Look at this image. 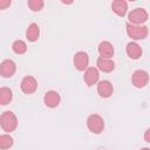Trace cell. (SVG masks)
Wrapping results in <instances>:
<instances>
[{"mask_svg":"<svg viewBox=\"0 0 150 150\" xmlns=\"http://www.w3.org/2000/svg\"><path fill=\"white\" fill-rule=\"evenodd\" d=\"M0 125L1 129L6 132H12L18 127V118L13 111H4L0 116Z\"/></svg>","mask_w":150,"mask_h":150,"instance_id":"1","label":"cell"},{"mask_svg":"<svg viewBox=\"0 0 150 150\" xmlns=\"http://www.w3.org/2000/svg\"><path fill=\"white\" fill-rule=\"evenodd\" d=\"M125 29H127V34L129 38H131L132 40H144L148 36V27L146 26H136V25H131L129 22H127L125 25Z\"/></svg>","mask_w":150,"mask_h":150,"instance_id":"2","label":"cell"},{"mask_svg":"<svg viewBox=\"0 0 150 150\" xmlns=\"http://www.w3.org/2000/svg\"><path fill=\"white\" fill-rule=\"evenodd\" d=\"M87 127L90 132L98 135L104 130V120L97 114H91L87 118Z\"/></svg>","mask_w":150,"mask_h":150,"instance_id":"3","label":"cell"},{"mask_svg":"<svg viewBox=\"0 0 150 150\" xmlns=\"http://www.w3.org/2000/svg\"><path fill=\"white\" fill-rule=\"evenodd\" d=\"M148 12L144 8H135L128 14V20L131 25L142 26L148 20Z\"/></svg>","mask_w":150,"mask_h":150,"instance_id":"4","label":"cell"},{"mask_svg":"<svg viewBox=\"0 0 150 150\" xmlns=\"http://www.w3.org/2000/svg\"><path fill=\"white\" fill-rule=\"evenodd\" d=\"M131 82L136 88H144L149 82V74L143 69H137L131 76Z\"/></svg>","mask_w":150,"mask_h":150,"instance_id":"5","label":"cell"},{"mask_svg":"<svg viewBox=\"0 0 150 150\" xmlns=\"http://www.w3.org/2000/svg\"><path fill=\"white\" fill-rule=\"evenodd\" d=\"M74 66L80 71H86L89 67V56L86 52H77L73 59Z\"/></svg>","mask_w":150,"mask_h":150,"instance_id":"6","label":"cell"},{"mask_svg":"<svg viewBox=\"0 0 150 150\" xmlns=\"http://www.w3.org/2000/svg\"><path fill=\"white\" fill-rule=\"evenodd\" d=\"M20 88H21V90L25 94L30 95V94H33V93L36 91V89H38V81H36V79L34 76H30V75L25 76L21 80Z\"/></svg>","mask_w":150,"mask_h":150,"instance_id":"7","label":"cell"},{"mask_svg":"<svg viewBox=\"0 0 150 150\" xmlns=\"http://www.w3.org/2000/svg\"><path fill=\"white\" fill-rule=\"evenodd\" d=\"M61 102V96L55 90H48L43 96V103L48 108H56Z\"/></svg>","mask_w":150,"mask_h":150,"instance_id":"8","label":"cell"},{"mask_svg":"<svg viewBox=\"0 0 150 150\" xmlns=\"http://www.w3.org/2000/svg\"><path fill=\"white\" fill-rule=\"evenodd\" d=\"M16 71V64L13 60H4L0 64V74L2 77H12Z\"/></svg>","mask_w":150,"mask_h":150,"instance_id":"9","label":"cell"},{"mask_svg":"<svg viewBox=\"0 0 150 150\" xmlns=\"http://www.w3.org/2000/svg\"><path fill=\"white\" fill-rule=\"evenodd\" d=\"M83 80L86 82V84L88 87H91L94 84H96L100 80V71L97 68L95 67H89L86 71H84V75H83Z\"/></svg>","mask_w":150,"mask_h":150,"instance_id":"10","label":"cell"},{"mask_svg":"<svg viewBox=\"0 0 150 150\" xmlns=\"http://www.w3.org/2000/svg\"><path fill=\"white\" fill-rule=\"evenodd\" d=\"M114 93V86L111 84L110 81L108 80H102L97 83V94L103 97V98H108L112 95Z\"/></svg>","mask_w":150,"mask_h":150,"instance_id":"11","label":"cell"},{"mask_svg":"<svg viewBox=\"0 0 150 150\" xmlns=\"http://www.w3.org/2000/svg\"><path fill=\"white\" fill-rule=\"evenodd\" d=\"M98 53H100V57L102 59H111L115 53L112 43L109 41H102L98 45Z\"/></svg>","mask_w":150,"mask_h":150,"instance_id":"12","label":"cell"},{"mask_svg":"<svg viewBox=\"0 0 150 150\" xmlns=\"http://www.w3.org/2000/svg\"><path fill=\"white\" fill-rule=\"evenodd\" d=\"M125 52L127 55L132 60H137L142 56V47L137 42H129L125 47Z\"/></svg>","mask_w":150,"mask_h":150,"instance_id":"13","label":"cell"},{"mask_svg":"<svg viewBox=\"0 0 150 150\" xmlns=\"http://www.w3.org/2000/svg\"><path fill=\"white\" fill-rule=\"evenodd\" d=\"M97 68L103 73H111L115 69V62L111 59H102L98 57L96 62Z\"/></svg>","mask_w":150,"mask_h":150,"instance_id":"14","label":"cell"},{"mask_svg":"<svg viewBox=\"0 0 150 150\" xmlns=\"http://www.w3.org/2000/svg\"><path fill=\"white\" fill-rule=\"evenodd\" d=\"M111 9L118 16H124L128 12V2L124 0H115L111 4Z\"/></svg>","mask_w":150,"mask_h":150,"instance_id":"15","label":"cell"},{"mask_svg":"<svg viewBox=\"0 0 150 150\" xmlns=\"http://www.w3.org/2000/svg\"><path fill=\"white\" fill-rule=\"evenodd\" d=\"M39 36H40V27H39L38 23L32 22L28 26L27 30H26V38H27V40L30 41V42H35L39 39Z\"/></svg>","mask_w":150,"mask_h":150,"instance_id":"16","label":"cell"},{"mask_svg":"<svg viewBox=\"0 0 150 150\" xmlns=\"http://www.w3.org/2000/svg\"><path fill=\"white\" fill-rule=\"evenodd\" d=\"M12 98H13L12 90L7 87H1L0 88V103L2 105H6L12 101Z\"/></svg>","mask_w":150,"mask_h":150,"instance_id":"17","label":"cell"},{"mask_svg":"<svg viewBox=\"0 0 150 150\" xmlns=\"http://www.w3.org/2000/svg\"><path fill=\"white\" fill-rule=\"evenodd\" d=\"M12 49L15 54L18 55H21V54H25L27 52V45L25 41L22 40H15L12 45Z\"/></svg>","mask_w":150,"mask_h":150,"instance_id":"18","label":"cell"},{"mask_svg":"<svg viewBox=\"0 0 150 150\" xmlns=\"http://www.w3.org/2000/svg\"><path fill=\"white\" fill-rule=\"evenodd\" d=\"M12 145H13L12 136H9L8 134H4L0 136V149L6 150V149H9Z\"/></svg>","mask_w":150,"mask_h":150,"instance_id":"19","label":"cell"},{"mask_svg":"<svg viewBox=\"0 0 150 150\" xmlns=\"http://www.w3.org/2000/svg\"><path fill=\"white\" fill-rule=\"evenodd\" d=\"M27 5L30 8V11H33V12H40L43 8L45 2L42 0H28L27 1Z\"/></svg>","mask_w":150,"mask_h":150,"instance_id":"20","label":"cell"},{"mask_svg":"<svg viewBox=\"0 0 150 150\" xmlns=\"http://www.w3.org/2000/svg\"><path fill=\"white\" fill-rule=\"evenodd\" d=\"M9 5H11V1L9 0H0V9H5Z\"/></svg>","mask_w":150,"mask_h":150,"instance_id":"21","label":"cell"},{"mask_svg":"<svg viewBox=\"0 0 150 150\" xmlns=\"http://www.w3.org/2000/svg\"><path fill=\"white\" fill-rule=\"evenodd\" d=\"M144 141L150 143V128H148L145 131H144Z\"/></svg>","mask_w":150,"mask_h":150,"instance_id":"22","label":"cell"},{"mask_svg":"<svg viewBox=\"0 0 150 150\" xmlns=\"http://www.w3.org/2000/svg\"><path fill=\"white\" fill-rule=\"evenodd\" d=\"M141 150H150V149H149V148H142Z\"/></svg>","mask_w":150,"mask_h":150,"instance_id":"23","label":"cell"}]
</instances>
